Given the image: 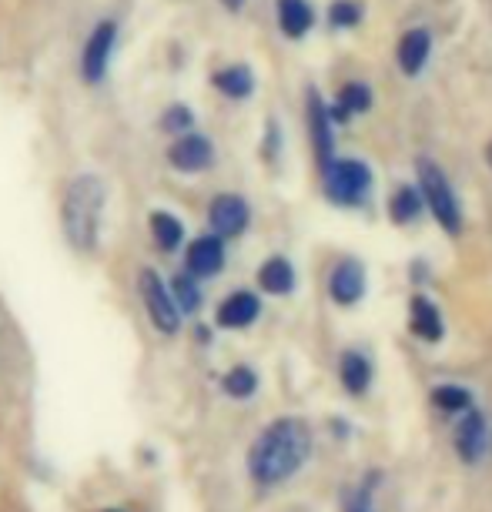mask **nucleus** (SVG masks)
Here are the masks:
<instances>
[{"label": "nucleus", "instance_id": "a211bd4d", "mask_svg": "<svg viewBox=\"0 0 492 512\" xmlns=\"http://www.w3.org/2000/svg\"><path fill=\"white\" fill-rule=\"evenodd\" d=\"M258 288L268 295H292L295 292V268L288 258L272 255L258 268Z\"/></svg>", "mask_w": 492, "mask_h": 512}, {"label": "nucleus", "instance_id": "dca6fc26", "mask_svg": "<svg viewBox=\"0 0 492 512\" xmlns=\"http://www.w3.org/2000/svg\"><path fill=\"white\" fill-rule=\"evenodd\" d=\"M148 231H151V241L161 255H175V251L185 245V221H181L175 211H164V208H154L148 215Z\"/></svg>", "mask_w": 492, "mask_h": 512}, {"label": "nucleus", "instance_id": "cd10ccee", "mask_svg": "<svg viewBox=\"0 0 492 512\" xmlns=\"http://www.w3.org/2000/svg\"><path fill=\"white\" fill-rule=\"evenodd\" d=\"M265 148H262V154H265V161H275L278 158V151H282V131H278V121L272 118L265 124Z\"/></svg>", "mask_w": 492, "mask_h": 512}, {"label": "nucleus", "instance_id": "b1692460", "mask_svg": "<svg viewBox=\"0 0 492 512\" xmlns=\"http://www.w3.org/2000/svg\"><path fill=\"white\" fill-rule=\"evenodd\" d=\"M158 128L164 134H171V138L195 131V108H188V104H181V101L168 104V108L161 111V118H158Z\"/></svg>", "mask_w": 492, "mask_h": 512}, {"label": "nucleus", "instance_id": "1a4fd4ad", "mask_svg": "<svg viewBox=\"0 0 492 512\" xmlns=\"http://www.w3.org/2000/svg\"><path fill=\"white\" fill-rule=\"evenodd\" d=\"M305 124H308V141H312V154L318 161V168L335 158V121L328 114L325 98L315 88H308L305 94Z\"/></svg>", "mask_w": 492, "mask_h": 512}, {"label": "nucleus", "instance_id": "7c9ffc66", "mask_svg": "<svg viewBox=\"0 0 492 512\" xmlns=\"http://www.w3.org/2000/svg\"><path fill=\"white\" fill-rule=\"evenodd\" d=\"M352 512H369V509H362V506H355V509H352Z\"/></svg>", "mask_w": 492, "mask_h": 512}, {"label": "nucleus", "instance_id": "39448f33", "mask_svg": "<svg viewBox=\"0 0 492 512\" xmlns=\"http://www.w3.org/2000/svg\"><path fill=\"white\" fill-rule=\"evenodd\" d=\"M118 41H121V24L114 21V17H101V21L91 27L81 44V54H77V77H81V84L101 88L104 77L111 71Z\"/></svg>", "mask_w": 492, "mask_h": 512}, {"label": "nucleus", "instance_id": "aec40b11", "mask_svg": "<svg viewBox=\"0 0 492 512\" xmlns=\"http://www.w3.org/2000/svg\"><path fill=\"white\" fill-rule=\"evenodd\" d=\"M409 325L412 332L419 338H426V342H439L442 338V318H439V308L429 302V298L416 295L409 302Z\"/></svg>", "mask_w": 492, "mask_h": 512}, {"label": "nucleus", "instance_id": "f3484780", "mask_svg": "<svg viewBox=\"0 0 492 512\" xmlns=\"http://www.w3.org/2000/svg\"><path fill=\"white\" fill-rule=\"evenodd\" d=\"M369 108H372V88L362 81H349L339 91V101L328 104V114H332L335 124H345V121H352L355 114H365Z\"/></svg>", "mask_w": 492, "mask_h": 512}, {"label": "nucleus", "instance_id": "c85d7f7f", "mask_svg": "<svg viewBox=\"0 0 492 512\" xmlns=\"http://www.w3.org/2000/svg\"><path fill=\"white\" fill-rule=\"evenodd\" d=\"M218 4L225 7L228 14H241V11H245V4H248V0H218Z\"/></svg>", "mask_w": 492, "mask_h": 512}, {"label": "nucleus", "instance_id": "4be33fe9", "mask_svg": "<svg viewBox=\"0 0 492 512\" xmlns=\"http://www.w3.org/2000/svg\"><path fill=\"white\" fill-rule=\"evenodd\" d=\"M342 382L352 395H362L372 382V362L362 352H345L342 355Z\"/></svg>", "mask_w": 492, "mask_h": 512}, {"label": "nucleus", "instance_id": "f03ea898", "mask_svg": "<svg viewBox=\"0 0 492 512\" xmlns=\"http://www.w3.org/2000/svg\"><path fill=\"white\" fill-rule=\"evenodd\" d=\"M312 452V436L302 419H275L248 452V472L258 486H275L295 476Z\"/></svg>", "mask_w": 492, "mask_h": 512}, {"label": "nucleus", "instance_id": "0eeeda50", "mask_svg": "<svg viewBox=\"0 0 492 512\" xmlns=\"http://www.w3.org/2000/svg\"><path fill=\"white\" fill-rule=\"evenodd\" d=\"M208 228L215 231L218 238H241L252 225V205H248L245 195L238 191H218L215 198L208 201Z\"/></svg>", "mask_w": 492, "mask_h": 512}, {"label": "nucleus", "instance_id": "6e6552de", "mask_svg": "<svg viewBox=\"0 0 492 512\" xmlns=\"http://www.w3.org/2000/svg\"><path fill=\"white\" fill-rule=\"evenodd\" d=\"M164 158H168V164L178 175H205L211 164H215V141L198 131L178 134V138L168 144Z\"/></svg>", "mask_w": 492, "mask_h": 512}, {"label": "nucleus", "instance_id": "412c9836", "mask_svg": "<svg viewBox=\"0 0 492 512\" xmlns=\"http://www.w3.org/2000/svg\"><path fill=\"white\" fill-rule=\"evenodd\" d=\"M422 205H426V201H422L419 185H399L389 198V218L395 225H412V221H419Z\"/></svg>", "mask_w": 492, "mask_h": 512}, {"label": "nucleus", "instance_id": "20e7f679", "mask_svg": "<svg viewBox=\"0 0 492 512\" xmlns=\"http://www.w3.org/2000/svg\"><path fill=\"white\" fill-rule=\"evenodd\" d=\"M416 171H419V191H422V201L429 205V211L436 215L439 228L446 235H462V201L452 188V181L446 178V171L439 168L432 158H419L416 161Z\"/></svg>", "mask_w": 492, "mask_h": 512}, {"label": "nucleus", "instance_id": "5701e85b", "mask_svg": "<svg viewBox=\"0 0 492 512\" xmlns=\"http://www.w3.org/2000/svg\"><path fill=\"white\" fill-rule=\"evenodd\" d=\"M171 298H175V305L181 308V315H195L201 302H205V295H201V282L195 275L188 272H178L175 278H171Z\"/></svg>", "mask_w": 492, "mask_h": 512}, {"label": "nucleus", "instance_id": "a878e982", "mask_svg": "<svg viewBox=\"0 0 492 512\" xmlns=\"http://www.w3.org/2000/svg\"><path fill=\"white\" fill-rule=\"evenodd\" d=\"M365 17V7L359 0H332V7H328V24L335 27V31H349V27H359Z\"/></svg>", "mask_w": 492, "mask_h": 512}, {"label": "nucleus", "instance_id": "393cba45", "mask_svg": "<svg viewBox=\"0 0 492 512\" xmlns=\"http://www.w3.org/2000/svg\"><path fill=\"white\" fill-rule=\"evenodd\" d=\"M221 389H225V395H231V399H252L258 389V375L255 369H248V365H235V369L225 372Z\"/></svg>", "mask_w": 492, "mask_h": 512}, {"label": "nucleus", "instance_id": "2eb2a0df", "mask_svg": "<svg viewBox=\"0 0 492 512\" xmlns=\"http://www.w3.org/2000/svg\"><path fill=\"white\" fill-rule=\"evenodd\" d=\"M275 24L288 41H302L315 27V7L308 0H275Z\"/></svg>", "mask_w": 492, "mask_h": 512}, {"label": "nucleus", "instance_id": "7ed1b4c3", "mask_svg": "<svg viewBox=\"0 0 492 512\" xmlns=\"http://www.w3.org/2000/svg\"><path fill=\"white\" fill-rule=\"evenodd\" d=\"M375 188L372 168L362 158H328L322 164V195L339 208L369 205Z\"/></svg>", "mask_w": 492, "mask_h": 512}, {"label": "nucleus", "instance_id": "6ab92c4d", "mask_svg": "<svg viewBox=\"0 0 492 512\" xmlns=\"http://www.w3.org/2000/svg\"><path fill=\"white\" fill-rule=\"evenodd\" d=\"M456 449H459L462 462L482 459V449H486V425H482L479 412H469L466 419H462L459 432H456Z\"/></svg>", "mask_w": 492, "mask_h": 512}, {"label": "nucleus", "instance_id": "423d86ee", "mask_svg": "<svg viewBox=\"0 0 492 512\" xmlns=\"http://www.w3.org/2000/svg\"><path fill=\"white\" fill-rule=\"evenodd\" d=\"M138 295H141L144 312H148V322L154 325V332L164 338H175L181 332L185 315H181V308L175 305V298H171L168 282L148 265L138 268Z\"/></svg>", "mask_w": 492, "mask_h": 512}, {"label": "nucleus", "instance_id": "2f4dec72", "mask_svg": "<svg viewBox=\"0 0 492 512\" xmlns=\"http://www.w3.org/2000/svg\"><path fill=\"white\" fill-rule=\"evenodd\" d=\"M108 512H121V509H108Z\"/></svg>", "mask_w": 492, "mask_h": 512}, {"label": "nucleus", "instance_id": "ddd939ff", "mask_svg": "<svg viewBox=\"0 0 492 512\" xmlns=\"http://www.w3.org/2000/svg\"><path fill=\"white\" fill-rule=\"evenodd\" d=\"M258 315H262V302H258L255 292H245V288L225 295L215 308V322L221 328H248L255 325Z\"/></svg>", "mask_w": 492, "mask_h": 512}, {"label": "nucleus", "instance_id": "f8f14e48", "mask_svg": "<svg viewBox=\"0 0 492 512\" xmlns=\"http://www.w3.org/2000/svg\"><path fill=\"white\" fill-rule=\"evenodd\" d=\"M432 57V34L426 27H412L399 37V47H395V61H399V71L405 77H419L426 71Z\"/></svg>", "mask_w": 492, "mask_h": 512}, {"label": "nucleus", "instance_id": "4468645a", "mask_svg": "<svg viewBox=\"0 0 492 512\" xmlns=\"http://www.w3.org/2000/svg\"><path fill=\"white\" fill-rule=\"evenodd\" d=\"M211 88L225 101H248L255 94V71L248 64H225L211 74Z\"/></svg>", "mask_w": 492, "mask_h": 512}, {"label": "nucleus", "instance_id": "f257e3e1", "mask_svg": "<svg viewBox=\"0 0 492 512\" xmlns=\"http://www.w3.org/2000/svg\"><path fill=\"white\" fill-rule=\"evenodd\" d=\"M108 208V185L94 171H77L61 191V231L77 255H94L101 241V221Z\"/></svg>", "mask_w": 492, "mask_h": 512}, {"label": "nucleus", "instance_id": "9b49d317", "mask_svg": "<svg viewBox=\"0 0 492 512\" xmlns=\"http://www.w3.org/2000/svg\"><path fill=\"white\" fill-rule=\"evenodd\" d=\"M328 295L335 305H355L365 295V268L359 258H339L328 272Z\"/></svg>", "mask_w": 492, "mask_h": 512}, {"label": "nucleus", "instance_id": "c756f323", "mask_svg": "<svg viewBox=\"0 0 492 512\" xmlns=\"http://www.w3.org/2000/svg\"><path fill=\"white\" fill-rule=\"evenodd\" d=\"M486 161H489V168H492V141H489V148H486Z\"/></svg>", "mask_w": 492, "mask_h": 512}, {"label": "nucleus", "instance_id": "9d476101", "mask_svg": "<svg viewBox=\"0 0 492 512\" xmlns=\"http://www.w3.org/2000/svg\"><path fill=\"white\" fill-rule=\"evenodd\" d=\"M228 262V251H225V238H218L215 231H208V235H198L188 241L185 248V272L195 275L198 282H205V278H215L221 268Z\"/></svg>", "mask_w": 492, "mask_h": 512}, {"label": "nucleus", "instance_id": "bb28decb", "mask_svg": "<svg viewBox=\"0 0 492 512\" xmlns=\"http://www.w3.org/2000/svg\"><path fill=\"white\" fill-rule=\"evenodd\" d=\"M432 405L442 412H466L469 409V392L459 389V385H439L432 392Z\"/></svg>", "mask_w": 492, "mask_h": 512}]
</instances>
